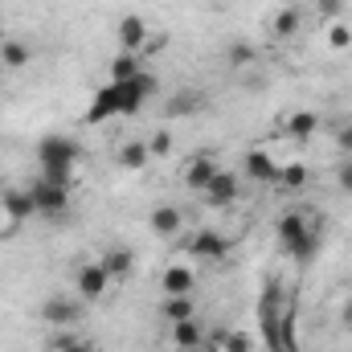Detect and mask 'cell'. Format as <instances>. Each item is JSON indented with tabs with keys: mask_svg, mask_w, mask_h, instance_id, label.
<instances>
[{
	"mask_svg": "<svg viewBox=\"0 0 352 352\" xmlns=\"http://www.w3.org/2000/svg\"><path fill=\"white\" fill-rule=\"evenodd\" d=\"M4 41H8V37H4V25H0V45H4Z\"/></svg>",
	"mask_w": 352,
	"mask_h": 352,
	"instance_id": "34",
	"label": "cell"
},
{
	"mask_svg": "<svg viewBox=\"0 0 352 352\" xmlns=\"http://www.w3.org/2000/svg\"><path fill=\"white\" fill-rule=\"evenodd\" d=\"M192 311H197V307H192V299H188V295H168V299H164V320H168V324L192 320Z\"/></svg>",
	"mask_w": 352,
	"mask_h": 352,
	"instance_id": "23",
	"label": "cell"
},
{
	"mask_svg": "<svg viewBox=\"0 0 352 352\" xmlns=\"http://www.w3.org/2000/svg\"><path fill=\"white\" fill-rule=\"evenodd\" d=\"M37 160H41V176L45 180L74 188V168L82 160V148L74 140H66V135H45L37 144Z\"/></svg>",
	"mask_w": 352,
	"mask_h": 352,
	"instance_id": "1",
	"label": "cell"
},
{
	"mask_svg": "<svg viewBox=\"0 0 352 352\" xmlns=\"http://www.w3.org/2000/svg\"><path fill=\"white\" fill-rule=\"evenodd\" d=\"M98 263H102V270H107L111 283H115V278H127V274L135 270V254H131L127 246H111V250H102Z\"/></svg>",
	"mask_w": 352,
	"mask_h": 352,
	"instance_id": "12",
	"label": "cell"
},
{
	"mask_svg": "<svg viewBox=\"0 0 352 352\" xmlns=\"http://www.w3.org/2000/svg\"><path fill=\"white\" fill-rule=\"evenodd\" d=\"M238 192H242V180H238L234 173H226V168H217V176L209 180V188H205L201 197H205L209 209H226V205L238 201Z\"/></svg>",
	"mask_w": 352,
	"mask_h": 352,
	"instance_id": "4",
	"label": "cell"
},
{
	"mask_svg": "<svg viewBox=\"0 0 352 352\" xmlns=\"http://www.w3.org/2000/svg\"><path fill=\"white\" fill-rule=\"evenodd\" d=\"M299 21H303V16H299V8H291V4H287V8H278V12H274L270 33H274V37H295V33H299Z\"/></svg>",
	"mask_w": 352,
	"mask_h": 352,
	"instance_id": "21",
	"label": "cell"
},
{
	"mask_svg": "<svg viewBox=\"0 0 352 352\" xmlns=\"http://www.w3.org/2000/svg\"><path fill=\"white\" fill-rule=\"evenodd\" d=\"M213 344L221 352H250V336H246V332H217Z\"/></svg>",
	"mask_w": 352,
	"mask_h": 352,
	"instance_id": "24",
	"label": "cell"
},
{
	"mask_svg": "<svg viewBox=\"0 0 352 352\" xmlns=\"http://www.w3.org/2000/svg\"><path fill=\"white\" fill-rule=\"evenodd\" d=\"M107 287H111V274L102 270V263H82L78 266V295L82 299H102L107 295Z\"/></svg>",
	"mask_w": 352,
	"mask_h": 352,
	"instance_id": "7",
	"label": "cell"
},
{
	"mask_svg": "<svg viewBox=\"0 0 352 352\" xmlns=\"http://www.w3.org/2000/svg\"><path fill=\"white\" fill-rule=\"evenodd\" d=\"M0 62H4L8 70H21V66H29V45H25V41H16V37H8V41L0 45Z\"/></svg>",
	"mask_w": 352,
	"mask_h": 352,
	"instance_id": "22",
	"label": "cell"
},
{
	"mask_svg": "<svg viewBox=\"0 0 352 352\" xmlns=\"http://www.w3.org/2000/svg\"><path fill=\"white\" fill-rule=\"evenodd\" d=\"M144 66H140V58L135 54H127V50H119L115 58H111V82H127V78H135Z\"/></svg>",
	"mask_w": 352,
	"mask_h": 352,
	"instance_id": "20",
	"label": "cell"
},
{
	"mask_svg": "<svg viewBox=\"0 0 352 352\" xmlns=\"http://www.w3.org/2000/svg\"><path fill=\"white\" fill-rule=\"evenodd\" d=\"M148 148H152V156H168V152H173V131H168V127H160V131L148 140Z\"/></svg>",
	"mask_w": 352,
	"mask_h": 352,
	"instance_id": "29",
	"label": "cell"
},
{
	"mask_svg": "<svg viewBox=\"0 0 352 352\" xmlns=\"http://www.w3.org/2000/svg\"><path fill=\"white\" fill-rule=\"evenodd\" d=\"M111 115H119V102H115V87L107 82V87L98 90L94 98H90V107H87V123L90 127H98L102 119H111Z\"/></svg>",
	"mask_w": 352,
	"mask_h": 352,
	"instance_id": "13",
	"label": "cell"
},
{
	"mask_svg": "<svg viewBox=\"0 0 352 352\" xmlns=\"http://www.w3.org/2000/svg\"><path fill=\"white\" fill-rule=\"evenodd\" d=\"M254 62V45L250 41H234L230 45V66H250Z\"/></svg>",
	"mask_w": 352,
	"mask_h": 352,
	"instance_id": "28",
	"label": "cell"
},
{
	"mask_svg": "<svg viewBox=\"0 0 352 352\" xmlns=\"http://www.w3.org/2000/svg\"><path fill=\"white\" fill-rule=\"evenodd\" d=\"M336 144H340V152H344V156H352V123H344V127L336 131Z\"/></svg>",
	"mask_w": 352,
	"mask_h": 352,
	"instance_id": "32",
	"label": "cell"
},
{
	"mask_svg": "<svg viewBox=\"0 0 352 352\" xmlns=\"http://www.w3.org/2000/svg\"><path fill=\"white\" fill-rule=\"evenodd\" d=\"M82 316H87V307H78V299H45L41 303V320L50 324V328H74V324H82Z\"/></svg>",
	"mask_w": 352,
	"mask_h": 352,
	"instance_id": "3",
	"label": "cell"
},
{
	"mask_svg": "<svg viewBox=\"0 0 352 352\" xmlns=\"http://www.w3.org/2000/svg\"><path fill=\"white\" fill-rule=\"evenodd\" d=\"M328 45H332V50H352V29L344 21H332V25H328Z\"/></svg>",
	"mask_w": 352,
	"mask_h": 352,
	"instance_id": "26",
	"label": "cell"
},
{
	"mask_svg": "<svg viewBox=\"0 0 352 352\" xmlns=\"http://www.w3.org/2000/svg\"><path fill=\"white\" fill-rule=\"evenodd\" d=\"M115 41H119V50L140 54V50H144V41H148V21H144L140 12H127V16L119 21V29H115Z\"/></svg>",
	"mask_w": 352,
	"mask_h": 352,
	"instance_id": "6",
	"label": "cell"
},
{
	"mask_svg": "<svg viewBox=\"0 0 352 352\" xmlns=\"http://www.w3.org/2000/svg\"><path fill=\"white\" fill-rule=\"evenodd\" d=\"M160 287H164V295H188L192 291V270L188 266H168L160 274Z\"/></svg>",
	"mask_w": 352,
	"mask_h": 352,
	"instance_id": "18",
	"label": "cell"
},
{
	"mask_svg": "<svg viewBox=\"0 0 352 352\" xmlns=\"http://www.w3.org/2000/svg\"><path fill=\"white\" fill-rule=\"evenodd\" d=\"M311 230V221H307V213L303 209H287L283 217H278V226H274V238L283 242V250H291L303 234Z\"/></svg>",
	"mask_w": 352,
	"mask_h": 352,
	"instance_id": "8",
	"label": "cell"
},
{
	"mask_svg": "<svg viewBox=\"0 0 352 352\" xmlns=\"http://www.w3.org/2000/svg\"><path fill=\"white\" fill-rule=\"evenodd\" d=\"M29 192H33L37 213H45V217H62V213L70 209V188H66V184H54V180H45V176H37V180L29 184Z\"/></svg>",
	"mask_w": 352,
	"mask_h": 352,
	"instance_id": "2",
	"label": "cell"
},
{
	"mask_svg": "<svg viewBox=\"0 0 352 352\" xmlns=\"http://www.w3.org/2000/svg\"><path fill=\"white\" fill-rule=\"evenodd\" d=\"M278 168H283V164H274V160H270L266 152H258V148L246 152V164H242V173L250 176V180H258V184H278Z\"/></svg>",
	"mask_w": 352,
	"mask_h": 352,
	"instance_id": "10",
	"label": "cell"
},
{
	"mask_svg": "<svg viewBox=\"0 0 352 352\" xmlns=\"http://www.w3.org/2000/svg\"><path fill=\"white\" fill-rule=\"evenodd\" d=\"M0 217H4V205H0Z\"/></svg>",
	"mask_w": 352,
	"mask_h": 352,
	"instance_id": "36",
	"label": "cell"
},
{
	"mask_svg": "<svg viewBox=\"0 0 352 352\" xmlns=\"http://www.w3.org/2000/svg\"><path fill=\"white\" fill-rule=\"evenodd\" d=\"M316 12H320L324 21H340V12H344V0H316Z\"/></svg>",
	"mask_w": 352,
	"mask_h": 352,
	"instance_id": "30",
	"label": "cell"
},
{
	"mask_svg": "<svg viewBox=\"0 0 352 352\" xmlns=\"http://www.w3.org/2000/svg\"><path fill=\"white\" fill-rule=\"evenodd\" d=\"M213 176H217V164H213L209 156H197V160H192V164L184 168V184H188L192 192H205Z\"/></svg>",
	"mask_w": 352,
	"mask_h": 352,
	"instance_id": "15",
	"label": "cell"
},
{
	"mask_svg": "<svg viewBox=\"0 0 352 352\" xmlns=\"http://www.w3.org/2000/svg\"><path fill=\"white\" fill-rule=\"evenodd\" d=\"M188 250H192L197 258H205V263H221V258L230 254V238L217 234V230H197L192 242H188Z\"/></svg>",
	"mask_w": 352,
	"mask_h": 352,
	"instance_id": "5",
	"label": "cell"
},
{
	"mask_svg": "<svg viewBox=\"0 0 352 352\" xmlns=\"http://www.w3.org/2000/svg\"><path fill=\"white\" fill-rule=\"evenodd\" d=\"M0 205H4V217L16 226V221H29L33 213H37V205H33V192L29 188H8L4 197H0Z\"/></svg>",
	"mask_w": 352,
	"mask_h": 352,
	"instance_id": "9",
	"label": "cell"
},
{
	"mask_svg": "<svg viewBox=\"0 0 352 352\" xmlns=\"http://www.w3.org/2000/svg\"><path fill=\"white\" fill-rule=\"evenodd\" d=\"M320 131V115L316 111H291L287 115V135L291 140H311Z\"/></svg>",
	"mask_w": 352,
	"mask_h": 352,
	"instance_id": "16",
	"label": "cell"
},
{
	"mask_svg": "<svg viewBox=\"0 0 352 352\" xmlns=\"http://www.w3.org/2000/svg\"><path fill=\"white\" fill-rule=\"evenodd\" d=\"M201 344H205V328L197 320L173 324V349H201Z\"/></svg>",
	"mask_w": 352,
	"mask_h": 352,
	"instance_id": "17",
	"label": "cell"
},
{
	"mask_svg": "<svg viewBox=\"0 0 352 352\" xmlns=\"http://www.w3.org/2000/svg\"><path fill=\"white\" fill-rule=\"evenodd\" d=\"M148 160H152V148H148V140H127V144L119 148V168H127V173H140V168H148Z\"/></svg>",
	"mask_w": 352,
	"mask_h": 352,
	"instance_id": "14",
	"label": "cell"
},
{
	"mask_svg": "<svg viewBox=\"0 0 352 352\" xmlns=\"http://www.w3.org/2000/svg\"><path fill=\"white\" fill-rule=\"evenodd\" d=\"M197 107H201V94H180V98L168 102V115H173V119H184V115H192Z\"/></svg>",
	"mask_w": 352,
	"mask_h": 352,
	"instance_id": "27",
	"label": "cell"
},
{
	"mask_svg": "<svg viewBox=\"0 0 352 352\" xmlns=\"http://www.w3.org/2000/svg\"><path fill=\"white\" fill-rule=\"evenodd\" d=\"M184 230V213L176 205H156L152 209V234L156 238H176Z\"/></svg>",
	"mask_w": 352,
	"mask_h": 352,
	"instance_id": "11",
	"label": "cell"
},
{
	"mask_svg": "<svg viewBox=\"0 0 352 352\" xmlns=\"http://www.w3.org/2000/svg\"><path fill=\"white\" fill-rule=\"evenodd\" d=\"M340 316H344V328H352V299L344 303V311H340Z\"/></svg>",
	"mask_w": 352,
	"mask_h": 352,
	"instance_id": "33",
	"label": "cell"
},
{
	"mask_svg": "<svg viewBox=\"0 0 352 352\" xmlns=\"http://www.w3.org/2000/svg\"><path fill=\"white\" fill-rule=\"evenodd\" d=\"M336 184H340V192H352V156L336 164Z\"/></svg>",
	"mask_w": 352,
	"mask_h": 352,
	"instance_id": "31",
	"label": "cell"
},
{
	"mask_svg": "<svg viewBox=\"0 0 352 352\" xmlns=\"http://www.w3.org/2000/svg\"><path fill=\"white\" fill-rule=\"evenodd\" d=\"M307 180H311V168H307L303 160H291V164H283V168H278V184H283V188H291V192L307 188Z\"/></svg>",
	"mask_w": 352,
	"mask_h": 352,
	"instance_id": "19",
	"label": "cell"
},
{
	"mask_svg": "<svg viewBox=\"0 0 352 352\" xmlns=\"http://www.w3.org/2000/svg\"><path fill=\"white\" fill-rule=\"evenodd\" d=\"M176 352H205V349H176Z\"/></svg>",
	"mask_w": 352,
	"mask_h": 352,
	"instance_id": "35",
	"label": "cell"
},
{
	"mask_svg": "<svg viewBox=\"0 0 352 352\" xmlns=\"http://www.w3.org/2000/svg\"><path fill=\"white\" fill-rule=\"evenodd\" d=\"M54 352H94V349H90V340H82V336H74V332L62 328L54 336Z\"/></svg>",
	"mask_w": 352,
	"mask_h": 352,
	"instance_id": "25",
	"label": "cell"
}]
</instances>
